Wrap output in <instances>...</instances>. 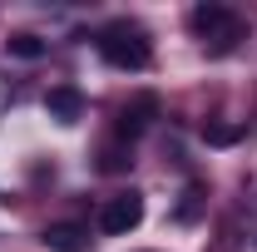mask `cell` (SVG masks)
Returning <instances> with one entry per match:
<instances>
[{"mask_svg":"<svg viewBox=\"0 0 257 252\" xmlns=\"http://www.w3.org/2000/svg\"><path fill=\"white\" fill-rule=\"evenodd\" d=\"M94 50L104 55V64H114V69H134V74L154 64L149 30H144V25H134V20H109V25L94 35Z\"/></svg>","mask_w":257,"mask_h":252,"instance_id":"1","label":"cell"},{"mask_svg":"<svg viewBox=\"0 0 257 252\" xmlns=\"http://www.w3.org/2000/svg\"><path fill=\"white\" fill-rule=\"evenodd\" d=\"M193 35L203 40L208 55H232L242 40V15L227 5H198L193 10Z\"/></svg>","mask_w":257,"mask_h":252,"instance_id":"2","label":"cell"},{"mask_svg":"<svg viewBox=\"0 0 257 252\" xmlns=\"http://www.w3.org/2000/svg\"><path fill=\"white\" fill-rule=\"evenodd\" d=\"M144 222V193H114L104 208H99V227L109 232V237H124V232H134Z\"/></svg>","mask_w":257,"mask_h":252,"instance_id":"3","label":"cell"},{"mask_svg":"<svg viewBox=\"0 0 257 252\" xmlns=\"http://www.w3.org/2000/svg\"><path fill=\"white\" fill-rule=\"evenodd\" d=\"M40 242L50 252H89V227L84 222H50Z\"/></svg>","mask_w":257,"mask_h":252,"instance_id":"4","label":"cell"},{"mask_svg":"<svg viewBox=\"0 0 257 252\" xmlns=\"http://www.w3.org/2000/svg\"><path fill=\"white\" fill-rule=\"evenodd\" d=\"M154 119H159V99H154V94H139L124 114H119V139H139Z\"/></svg>","mask_w":257,"mask_h":252,"instance_id":"5","label":"cell"},{"mask_svg":"<svg viewBox=\"0 0 257 252\" xmlns=\"http://www.w3.org/2000/svg\"><path fill=\"white\" fill-rule=\"evenodd\" d=\"M45 109H50V119H60V124H79V114H84V94H79L74 84H55V89L45 94Z\"/></svg>","mask_w":257,"mask_h":252,"instance_id":"6","label":"cell"},{"mask_svg":"<svg viewBox=\"0 0 257 252\" xmlns=\"http://www.w3.org/2000/svg\"><path fill=\"white\" fill-rule=\"evenodd\" d=\"M237 139H242L237 124H203V144H213V149H227V144H237Z\"/></svg>","mask_w":257,"mask_h":252,"instance_id":"7","label":"cell"},{"mask_svg":"<svg viewBox=\"0 0 257 252\" xmlns=\"http://www.w3.org/2000/svg\"><path fill=\"white\" fill-rule=\"evenodd\" d=\"M5 50H10V55H20V60H40V55H45V45H40L35 35H10V40H5Z\"/></svg>","mask_w":257,"mask_h":252,"instance_id":"8","label":"cell"},{"mask_svg":"<svg viewBox=\"0 0 257 252\" xmlns=\"http://www.w3.org/2000/svg\"><path fill=\"white\" fill-rule=\"evenodd\" d=\"M128 163H134V158H128L124 149H104V158H99V168H104V173H124Z\"/></svg>","mask_w":257,"mask_h":252,"instance_id":"9","label":"cell"}]
</instances>
